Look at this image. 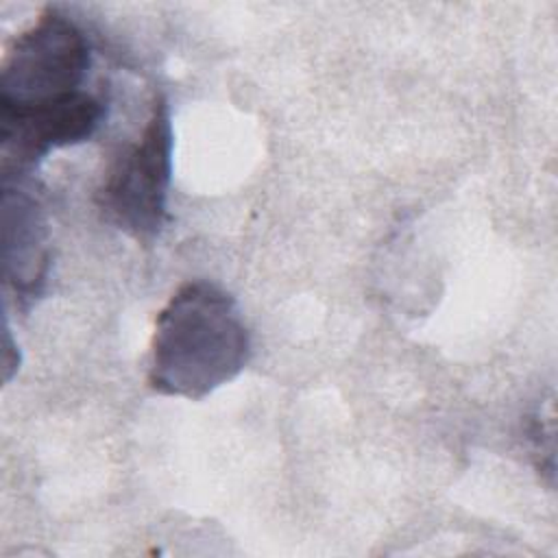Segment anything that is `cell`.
I'll use <instances>...</instances> for the list:
<instances>
[{
	"instance_id": "obj_4",
	"label": "cell",
	"mask_w": 558,
	"mask_h": 558,
	"mask_svg": "<svg viewBox=\"0 0 558 558\" xmlns=\"http://www.w3.org/2000/svg\"><path fill=\"white\" fill-rule=\"evenodd\" d=\"M105 113L102 98L87 89L54 102L0 107L2 181L26 179L48 153L89 140Z\"/></svg>"
},
{
	"instance_id": "obj_5",
	"label": "cell",
	"mask_w": 558,
	"mask_h": 558,
	"mask_svg": "<svg viewBox=\"0 0 558 558\" xmlns=\"http://www.w3.org/2000/svg\"><path fill=\"white\" fill-rule=\"evenodd\" d=\"M26 179L2 181L4 277L20 301H33L48 275V229L39 201L26 190Z\"/></svg>"
},
{
	"instance_id": "obj_2",
	"label": "cell",
	"mask_w": 558,
	"mask_h": 558,
	"mask_svg": "<svg viewBox=\"0 0 558 558\" xmlns=\"http://www.w3.org/2000/svg\"><path fill=\"white\" fill-rule=\"evenodd\" d=\"M172 142L170 105L155 96L142 135L113 159L96 194L105 218L137 242H153L168 218Z\"/></svg>"
},
{
	"instance_id": "obj_3",
	"label": "cell",
	"mask_w": 558,
	"mask_h": 558,
	"mask_svg": "<svg viewBox=\"0 0 558 558\" xmlns=\"http://www.w3.org/2000/svg\"><path fill=\"white\" fill-rule=\"evenodd\" d=\"M92 63L85 33L54 7L44 9L22 31L0 72V107L54 102L83 92Z\"/></svg>"
},
{
	"instance_id": "obj_1",
	"label": "cell",
	"mask_w": 558,
	"mask_h": 558,
	"mask_svg": "<svg viewBox=\"0 0 558 558\" xmlns=\"http://www.w3.org/2000/svg\"><path fill=\"white\" fill-rule=\"evenodd\" d=\"M248 357L251 333L235 299L194 279L157 314L146 381L159 395L198 401L235 379Z\"/></svg>"
}]
</instances>
